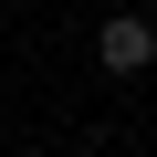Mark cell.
Listing matches in <instances>:
<instances>
[{
    "label": "cell",
    "mask_w": 157,
    "mask_h": 157,
    "mask_svg": "<svg viewBox=\"0 0 157 157\" xmlns=\"http://www.w3.org/2000/svg\"><path fill=\"white\" fill-rule=\"evenodd\" d=\"M94 63L115 73V84H136V73L157 63V21H147V11H115V21L94 32Z\"/></svg>",
    "instance_id": "cell-1"
}]
</instances>
